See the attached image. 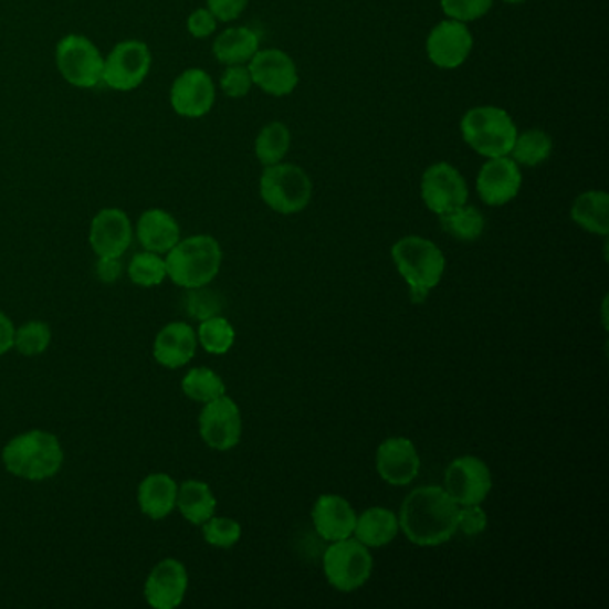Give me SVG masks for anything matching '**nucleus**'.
Segmentation results:
<instances>
[{"instance_id":"nucleus-26","label":"nucleus","mask_w":609,"mask_h":609,"mask_svg":"<svg viewBox=\"0 0 609 609\" xmlns=\"http://www.w3.org/2000/svg\"><path fill=\"white\" fill-rule=\"evenodd\" d=\"M574 222L588 233L608 237L609 234V196L606 191H585L574 200Z\"/></svg>"},{"instance_id":"nucleus-33","label":"nucleus","mask_w":609,"mask_h":609,"mask_svg":"<svg viewBox=\"0 0 609 609\" xmlns=\"http://www.w3.org/2000/svg\"><path fill=\"white\" fill-rule=\"evenodd\" d=\"M127 274H129V280L138 286L153 288V286L164 283L167 277V263H165V258L156 252H138L130 260Z\"/></svg>"},{"instance_id":"nucleus-31","label":"nucleus","mask_w":609,"mask_h":609,"mask_svg":"<svg viewBox=\"0 0 609 609\" xmlns=\"http://www.w3.org/2000/svg\"><path fill=\"white\" fill-rule=\"evenodd\" d=\"M181 388L188 399L202 405L225 396L222 377L206 367L191 368L190 372L182 377Z\"/></svg>"},{"instance_id":"nucleus-38","label":"nucleus","mask_w":609,"mask_h":609,"mask_svg":"<svg viewBox=\"0 0 609 609\" xmlns=\"http://www.w3.org/2000/svg\"><path fill=\"white\" fill-rule=\"evenodd\" d=\"M251 72L245 65H231L223 71L220 77V88L231 98L245 97L252 88Z\"/></svg>"},{"instance_id":"nucleus-18","label":"nucleus","mask_w":609,"mask_h":609,"mask_svg":"<svg viewBox=\"0 0 609 609\" xmlns=\"http://www.w3.org/2000/svg\"><path fill=\"white\" fill-rule=\"evenodd\" d=\"M376 469L391 486H406L419 475V451L408 438H388L377 447Z\"/></svg>"},{"instance_id":"nucleus-16","label":"nucleus","mask_w":609,"mask_h":609,"mask_svg":"<svg viewBox=\"0 0 609 609\" xmlns=\"http://www.w3.org/2000/svg\"><path fill=\"white\" fill-rule=\"evenodd\" d=\"M129 214L118 208H104L90 223L88 240L97 258H122L133 243Z\"/></svg>"},{"instance_id":"nucleus-24","label":"nucleus","mask_w":609,"mask_h":609,"mask_svg":"<svg viewBox=\"0 0 609 609\" xmlns=\"http://www.w3.org/2000/svg\"><path fill=\"white\" fill-rule=\"evenodd\" d=\"M260 51V36L251 28H229L214 38L213 56L222 65H246Z\"/></svg>"},{"instance_id":"nucleus-27","label":"nucleus","mask_w":609,"mask_h":609,"mask_svg":"<svg viewBox=\"0 0 609 609\" xmlns=\"http://www.w3.org/2000/svg\"><path fill=\"white\" fill-rule=\"evenodd\" d=\"M176 507L190 524L202 526L214 515L217 498L210 486L202 481H185L177 490Z\"/></svg>"},{"instance_id":"nucleus-28","label":"nucleus","mask_w":609,"mask_h":609,"mask_svg":"<svg viewBox=\"0 0 609 609\" xmlns=\"http://www.w3.org/2000/svg\"><path fill=\"white\" fill-rule=\"evenodd\" d=\"M440 225L447 234L460 242H474L486 228V220L474 206L463 204L449 213L440 214Z\"/></svg>"},{"instance_id":"nucleus-9","label":"nucleus","mask_w":609,"mask_h":609,"mask_svg":"<svg viewBox=\"0 0 609 609\" xmlns=\"http://www.w3.org/2000/svg\"><path fill=\"white\" fill-rule=\"evenodd\" d=\"M153 69V52L141 40H122L104 56L103 84L113 92L140 88Z\"/></svg>"},{"instance_id":"nucleus-19","label":"nucleus","mask_w":609,"mask_h":609,"mask_svg":"<svg viewBox=\"0 0 609 609\" xmlns=\"http://www.w3.org/2000/svg\"><path fill=\"white\" fill-rule=\"evenodd\" d=\"M188 591L187 567L174 558L159 561L145 581V599L153 608L174 609Z\"/></svg>"},{"instance_id":"nucleus-25","label":"nucleus","mask_w":609,"mask_h":609,"mask_svg":"<svg viewBox=\"0 0 609 609\" xmlns=\"http://www.w3.org/2000/svg\"><path fill=\"white\" fill-rule=\"evenodd\" d=\"M399 516L388 507H370L356 521L353 535L367 547H385L399 535Z\"/></svg>"},{"instance_id":"nucleus-4","label":"nucleus","mask_w":609,"mask_h":609,"mask_svg":"<svg viewBox=\"0 0 609 609\" xmlns=\"http://www.w3.org/2000/svg\"><path fill=\"white\" fill-rule=\"evenodd\" d=\"M391 260L410 284L413 303H423L440 284L445 272V256L440 246L422 237H405L391 246Z\"/></svg>"},{"instance_id":"nucleus-23","label":"nucleus","mask_w":609,"mask_h":609,"mask_svg":"<svg viewBox=\"0 0 609 609\" xmlns=\"http://www.w3.org/2000/svg\"><path fill=\"white\" fill-rule=\"evenodd\" d=\"M177 490L179 486L168 474L147 475L138 489L141 513L153 521L167 518L176 510Z\"/></svg>"},{"instance_id":"nucleus-11","label":"nucleus","mask_w":609,"mask_h":609,"mask_svg":"<svg viewBox=\"0 0 609 609\" xmlns=\"http://www.w3.org/2000/svg\"><path fill=\"white\" fill-rule=\"evenodd\" d=\"M242 429V413L231 397L206 402L204 410L200 411V437L214 451H231L240 443Z\"/></svg>"},{"instance_id":"nucleus-35","label":"nucleus","mask_w":609,"mask_h":609,"mask_svg":"<svg viewBox=\"0 0 609 609\" xmlns=\"http://www.w3.org/2000/svg\"><path fill=\"white\" fill-rule=\"evenodd\" d=\"M202 535H204L206 542L213 547L229 549L242 538V526L228 516L213 515L210 521L202 524Z\"/></svg>"},{"instance_id":"nucleus-13","label":"nucleus","mask_w":609,"mask_h":609,"mask_svg":"<svg viewBox=\"0 0 609 609\" xmlns=\"http://www.w3.org/2000/svg\"><path fill=\"white\" fill-rule=\"evenodd\" d=\"M492 484V472L480 458L461 456L447 466L445 492L458 506L483 503Z\"/></svg>"},{"instance_id":"nucleus-14","label":"nucleus","mask_w":609,"mask_h":609,"mask_svg":"<svg viewBox=\"0 0 609 609\" xmlns=\"http://www.w3.org/2000/svg\"><path fill=\"white\" fill-rule=\"evenodd\" d=\"M246 69L251 72L252 83L272 97H286L297 88L295 61L280 49L258 51L246 63Z\"/></svg>"},{"instance_id":"nucleus-39","label":"nucleus","mask_w":609,"mask_h":609,"mask_svg":"<svg viewBox=\"0 0 609 609\" xmlns=\"http://www.w3.org/2000/svg\"><path fill=\"white\" fill-rule=\"evenodd\" d=\"M489 526V516L481 510V504L460 506L458 510L456 529L465 536H477Z\"/></svg>"},{"instance_id":"nucleus-10","label":"nucleus","mask_w":609,"mask_h":609,"mask_svg":"<svg viewBox=\"0 0 609 609\" xmlns=\"http://www.w3.org/2000/svg\"><path fill=\"white\" fill-rule=\"evenodd\" d=\"M420 196L423 204L434 214L449 213L469 200V187L465 177L461 176L458 168L452 165L434 164L423 172L420 182Z\"/></svg>"},{"instance_id":"nucleus-21","label":"nucleus","mask_w":609,"mask_h":609,"mask_svg":"<svg viewBox=\"0 0 609 609\" xmlns=\"http://www.w3.org/2000/svg\"><path fill=\"white\" fill-rule=\"evenodd\" d=\"M197 344V333L190 324L170 322L154 340V359L165 368L185 367L196 356Z\"/></svg>"},{"instance_id":"nucleus-37","label":"nucleus","mask_w":609,"mask_h":609,"mask_svg":"<svg viewBox=\"0 0 609 609\" xmlns=\"http://www.w3.org/2000/svg\"><path fill=\"white\" fill-rule=\"evenodd\" d=\"M492 6L493 0H442L443 13L463 24L483 19Z\"/></svg>"},{"instance_id":"nucleus-30","label":"nucleus","mask_w":609,"mask_h":609,"mask_svg":"<svg viewBox=\"0 0 609 609\" xmlns=\"http://www.w3.org/2000/svg\"><path fill=\"white\" fill-rule=\"evenodd\" d=\"M290 144H292V135H290L288 127L281 122H272L260 130L254 150H256L258 159L263 167H272V165L283 161L284 156L288 153Z\"/></svg>"},{"instance_id":"nucleus-17","label":"nucleus","mask_w":609,"mask_h":609,"mask_svg":"<svg viewBox=\"0 0 609 609\" xmlns=\"http://www.w3.org/2000/svg\"><path fill=\"white\" fill-rule=\"evenodd\" d=\"M475 188L484 204L504 206L512 202L522 188L521 165H516L510 156L489 158L477 174Z\"/></svg>"},{"instance_id":"nucleus-41","label":"nucleus","mask_w":609,"mask_h":609,"mask_svg":"<svg viewBox=\"0 0 609 609\" xmlns=\"http://www.w3.org/2000/svg\"><path fill=\"white\" fill-rule=\"evenodd\" d=\"M249 0H208V10L223 24L237 20L246 10Z\"/></svg>"},{"instance_id":"nucleus-6","label":"nucleus","mask_w":609,"mask_h":609,"mask_svg":"<svg viewBox=\"0 0 609 609\" xmlns=\"http://www.w3.org/2000/svg\"><path fill=\"white\" fill-rule=\"evenodd\" d=\"M260 196L275 213H301L312 202L313 182L303 168L281 161L261 174Z\"/></svg>"},{"instance_id":"nucleus-15","label":"nucleus","mask_w":609,"mask_h":609,"mask_svg":"<svg viewBox=\"0 0 609 609\" xmlns=\"http://www.w3.org/2000/svg\"><path fill=\"white\" fill-rule=\"evenodd\" d=\"M426 48L433 65L452 71L469 60L470 52L474 48V38L463 22L443 20L431 29Z\"/></svg>"},{"instance_id":"nucleus-44","label":"nucleus","mask_w":609,"mask_h":609,"mask_svg":"<svg viewBox=\"0 0 609 609\" xmlns=\"http://www.w3.org/2000/svg\"><path fill=\"white\" fill-rule=\"evenodd\" d=\"M504 2H507V4H522V2H526V0H504Z\"/></svg>"},{"instance_id":"nucleus-22","label":"nucleus","mask_w":609,"mask_h":609,"mask_svg":"<svg viewBox=\"0 0 609 609\" xmlns=\"http://www.w3.org/2000/svg\"><path fill=\"white\" fill-rule=\"evenodd\" d=\"M136 238L145 251L167 254L181 240V228L172 213L153 208L136 222Z\"/></svg>"},{"instance_id":"nucleus-20","label":"nucleus","mask_w":609,"mask_h":609,"mask_svg":"<svg viewBox=\"0 0 609 609\" xmlns=\"http://www.w3.org/2000/svg\"><path fill=\"white\" fill-rule=\"evenodd\" d=\"M313 526L321 538L326 542H338V539L350 538L356 527L358 515L354 512L349 501L340 495H322L313 506Z\"/></svg>"},{"instance_id":"nucleus-42","label":"nucleus","mask_w":609,"mask_h":609,"mask_svg":"<svg viewBox=\"0 0 609 609\" xmlns=\"http://www.w3.org/2000/svg\"><path fill=\"white\" fill-rule=\"evenodd\" d=\"M98 280L104 283H115L122 274L120 258H98L97 261Z\"/></svg>"},{"instance_id":"nucleus-32","label":"nucleus","mask_w":609,"mask_h":609,"mask_svg":"<svg viewBox=\"0 0 609 609\" xmlns=\"http://www.w3.org/2000/svg\"><path fill=\"white\" fill-rule=\"evenodd\" d=\"M197 342L202 345L206 353L222 356L229 353L234 345V329L228 318L211 317L200 322L197 330Z\"/></svg>"},{"instance_id":"nucleus-36","label":"nucleus","mask_w":609,"mask_h":609,"mask_svg":"<svg viewBox=\"0 0 609 609\" xmlns=\"http://www.w3.org/2000/svg\"><path fill=\"white\" fill-rule=\"evenodd\" d=\"M185 306L191 318L202 322L206 318L217 317L222 309L223 301L214 290L200 286V288L188 290Z\"/></svg>"},{"instance_id":"nucleus-8","label":"nucleus","mask_w":609,"mask_h":609,"mask_svg":"<svg viewBox=\"0 0 609 609\" xmlns=\"http://www.w3.org/2000/svg\"><path fill=\"white\" fill-rule=\"evenodd\" d=\"M372 570V554L358 539L330 542V547L324 553V574L336 590H358L370 579Z\"/></svg>"},{"instance_id":"nucleus-12","label":"nucleus","mask_w":609,"mask_h":609,"mask_svg":"<svg viewBox=\"0 0 609 609\" xmlns=\"http://www.w3.org/2000/svg\"><path fill=\"white\" fill-rule=\"evenodd\" d=\"M217 88L208 72L202 69H187L174 80L170 86V106L182 118L197 120L213 109Z\"/></svg>"},{"instance_id":"nucleus-29","label":"nucleus","mask_w":609,"mask_h":609,"mask_svg":"<svg viewBox=\"0 0 609 609\" xmlns=\"http://www.w3.org/2000/svg\"><path fill=\"white\" fill-rule=\"evenodd\" d=\"M553 138L545 130L529 129L522 135H516L510 158L516 165L524 167H538L549 159L553 154Z\"/></svg>"},{"instance_id":"nucleus-5","label":"nucleus","mask_w":609,"mask_h":609,"mask_svg":"<svg viewBox=\"0 0 609 609\" xmlns=\"http://www.w3.org/2000/svg\"><path fill=\"white\" fill-rule=\"evenodd\" d=\"M460 129L470 149L484 158L510 156L518 135L510 113L495 106L472 107L461 118Z\"/></svg>"},{"instance_id":"nucleus-34","label":"nucleus","mask_w":609,"mask_h":609,"mask_svg":"<svg viewBox=\"0 0 609 609\" xmlns=\"http://www.w3.org/2000/svg\"><path fill=\"white\" fill-rule=\"evenodd\" d=\"M51 340V327L45 322H25L24 326H20L14 333L13 349L19 350L22 356L34 358V356H40L49 349Z\"/></svg>"},{"instance_id":"nucleus-3","label":"nucleus","mask_w":609,"mask_h":609,"mask_svg":"<svg viewBox=\"0 0 609 609\" xmlns=\"http://www.w3.org/2000/svg\"><path fill=\"white\" fill-rule=\"evenodd\" d=\"M167 277L181 288L208 286L219 275L222 249L210 234H193L179 240L165 256Z\"/></svg>"},{"instance_id":"nucleus-43","label":"nucleus","mask_w":609,"mask_h":609,"mask_svg":"<svg viewBox=\"0 0 609 609\" xmlns=\"http://www.w3.org/2000/svg\"><path fill=\"white\" fill-rule=\"evenodd\" d=\"M14 324L6 313L0 312V356L10 353L14 345Z\"/></svg>"},{"instance_id":"nucleus-2","label":"nucleus","mask_w":609,"mask_h":609,"mask_svg":"<svg viewBox=\"0 0 609 609\" xmlns=\"http://www.w3.org/2000/svg\"><path fill=\"white\" fill-rule=\"evenodd\" d=\"M63 447L56 434L33 429L11 438L2 449V461L10 474L20 480H51L63 466Z\"/></svg>"},{"instance_id":"nucleus-7","label":"nucleus","mask_w":609,"mask_h":609,"mask_svg":"<svg viewBox=\"0 0 609 609\" xmlns=\"http://www.w3.org/2000/svg\"><path fill=\"white\" fill-rule=\"evenodd\" d=\"M61 77L74 88L92 90L103 84L104 56L88 36L66 34L54 52Z\"/></svg>"},{"instance_id":"nucleus-1","label":"nucleus","mask_w":609,"mask_h":609,"mask_svg":"<svg viewBox=\"0 0 609 609\" xmlns=\"http://www.w3.org/2000/svg\"><path fill=\"white\" fill-rule=\"evenodd\" d=\"M458 510L445 489L420 486L402 503L399 527L411 544L438 547L456 535Z\"/></svg>"},{"instance_id":"nucleus-40","label":"nucleus","mask_w":609,"mask_h":609,"mask_svg":"<svg viewBox=\"0 0 609 609\" xmlns=\"http://www.w3.org/2000/svg\"><path fill=\"white\" fill-rule=\"evenodd\" d=\"M217 25H219V20L214 19V14L208 8L191 11L187 20L188 33L196 40L210 38L217 31Z\"/></svg>"}]
</instances>
